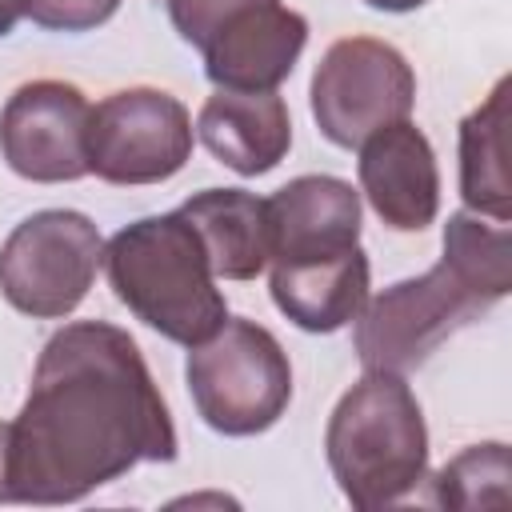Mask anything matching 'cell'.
Returning a JSON list of instances; mask_svg holds the SVG:
<instances>
[{
	"label": "cell",
	"instance_id": "cell-14",
	"mask_svg": "<svg viewBox=\"0 0 512 512\" xmlns=\"http://www.w3.org/2000/svg\"><path fill=\"white\" fill-rule=\"evenodd\" d=\"M196 136L236 176H264L292 148V116L280 92L216 88L196 112Z\"/></svg>",
	"mask_w": 512,
	"mask_h": 512
},
{
	"label": "cell",
	"instance_id": "cell-12",
	"mask_svg": "<svg viewBox=\"0 0 512 512\" xmlns=\"http://www.w3.org/2000/svg\"><path fill=\"white\" fill-rule=\"evenodd\" d=\"M272 260L332 256L360 244V192L340 176H296L268 200Z\"/></svg>",
	"mask_w": 512,
	"mask_h": 512
},
{
	"label": "cell",
	"instance_id": "cell-3",
	"mask_svg": "<svg viewBox=\"0 0 512 512\" xmlns=\"http://www.w3.org/2000/svg\"><path fill=\"white\" fill-rule=\"evenodd\" d=\"M112 296L172 344H200L224 320L228 304L196 228L184 212L140 216L104 244Z\"/></svg>",
	"mask_w": 512,
	"mask_h": 512
},
{
	"label": "cell",
	"instance_id": "cell-20",
	"mask_svg": "<svg viewBox=\"0 0 512 512\" xmlns=\"http://www.w3.org/2000/svg\"><path fill=\"white\" fill-rule=\"evenodd\" d=\"M24 12H28V0H0V40L24 20Z\"/></svg>",
	"mask_w": 512,
	"mask_h": 512
},
{
	"label": "cell",
	"instance_id": "cell-10",
	"mask_svg": "<svg viewBox=\"0 0 512 512\" xmlns=\"http://www.w3.org/2000/svg\"><path fill=\"white\" fill-rule=\"evenodd\" d=\"M308 44V20L272 0L228 16L204 52V76L224 92H276Z\"/></svg>",
	"mask_w": 512,
	"mask_h": 512
},
{
	"label": "cell",
	"instance_id": "cell-19",
	"mask_svg": "<svg viewBox=\"0 0 512 512\" xmlns=\"http://www.w3.org/2000/svg\"><path fill=\"white\" fill-rule=\"evenodd\" d=\"M164 4H168V20L180 32V40L192 48H204L228 16L252 4H272V0H164Z\"/></svg>",
	"mask_w": 512,
	"mask_h": 512
},
{
	"label": "cell",
	"instance_id": "cell-21",
	"mask_svg": "<svg viewBox=\"0 0 512 512\" xmlns=\"http://www.w3.org/2000/svg\"><path fill=\"white\" fill-rule=\"evenodd\" d=\"M0 504H12V496H8V420H0Z\"/></svg>",
	"mask_w": 512,
	"mask_h": 512
},
{
	"label": "cell",
	"instance_id": "cell-22",
	"mask_svg": "<svg viewBox=\"0 0 512 512\" xmlns=\"http://www.w3.org/2000/svg\"><path fill=\"white\" fill-rule=\"evenodd\" d=\"M368 8H376V12H416V8H424L428 0H364Z\"/></svg>",
	"mask_w": 512,
	"mask_h": 512
},
{
	"label": "cell",
	"instance_id": "cell-7",
	"mask_svg": "<svg viewBox=\"0 0 512 512\" xmlns=\"http://www.w3.org/2000/svg\"><path fill=\"white\" fill-rule=\"evenodd\" d=\"M308 108L328 144L360 148L376 128L412 116L416 72L388 40L344 36L320 56L308 84Z\"/></svg>",
	"mask_w": 512,
	"mask_h": 512
},
{
	"label": "cell",
	"instance_id": "cell-16",
	"mask_svg": "<svg viewBox=\"0 0 512 512\" xmlns=\"http://www.w3.org/2000/svg\"><path fill=\"white\" fill-rule=\"evenodd\" d=\"M508 88L500 76L484 104L460 120V196L476 216L512 220V180H508Z\"/></svg>",
	"mask_w": 512,
	"mask_h": 512
},
{
	"label": "cell",
	"instance_id": "cell-9",
	"mask_svg": "<svg viewBox=\"0 0 512 512\" xmlns=\"http://www.w3.org/2000/svg\"><path fill=\"white\" fill-rule=\"evenodd\" d=\"M88 96L68 80H28L0 108V156L32 184L88 176Z\"/></svg>",
	"mask_w": 512,
	"mask_h": 512
},
{
	"label": "cell",
	"instance_id": "cell-4",
	"mask_svg": "<svg viewBox=\"0 0 512 512\" xmlns=\"http://www.w3.org/2000/svg\"><path fill=\"white\" fill-rule=\"evenodd\" d=\"M324 456L360 512L400 504L428 476V424L400 372H364L332 408Z\"/></svg>",
	"mask_w": 512,
	"mask_h": 512
},
{
	"label": "cell",
	"instance_id": "cell-11",
	"mask_svg": "<svg viewBox=\"0 0 512 512\" xmlns=\"http://www.w3.org/2000/svg\"><path fill=\"white\" fill-rule=\"evenodd\" d=\"M356 152L360 192L380 224L392 232H424L440 212V168L412 116L376 128Z\"/></svg>",
	"mask_w": 512,
	"mask_h": 512
},
{
	"label": "cell",
	"instance_id": "cell-15",
	"mask_svg": "<svg viewBox=\"0 0 512 512\" xmlns=\"http://www.w3.org/2000/svg\"><path fill=\"white\" fill-rule=\"evenodd\" d=\"M216 280H256L272 256L268 204L248 188H204L180 204Z\"/></svg>",
	"mask_w": 512,
	"mask_h": 512
},
{
	"label": "cell",
	"instance_id": "cell-5",
	"mask_svg": "<svg viewBox=\"0 0 512 512\" xmlns=\"http://www.w3.org/2000/svg\"><path fill=\"white\" fill-rule=\"evenodd\" d=\"M184 380L200 420L220 436H260L292 404L288 352L248 316H228L208 340L192 344Z\"/></svg>",
	"mask_w": 512,
	"mask_h": 512
},
{
	"label": "cell",
	"instance_id": "cell-6",
	"mask_svg": "<svg viewBox=\"0 0 512 512\" xmlns=\"http://www.w3.org/2000/svg\"><path fill=\"white\" fill-rule=\"evenodd\" d=\"M104 268V236L76 208L24 216L0 244V296L32 320L72 316Z\"/></svg>",
	"mask_w": 512,
	"mask_h": 512
},
{
	"label": "cell",
	"instance_id": "cell-8",
	"mask_svg": "<svg viewBox=\"0 0 512 512\" xmlns=\"http://www.w3.org/2000/svg\"><path fill=\"white\" fill-rule=\"evenodd\" d=\"M192 116L164 88H120L92 104L88 172L104 184L144 188L172 180L192 156Z\"/></svg>",
	"mask_w": 512,
	"mask_h": 512
},
{
	"label": "cell",
	"instance_id": "cell-2",
	"mask_svg": "<svg viewBox=\"0 0 512 512\" xmlns=\"http://www.w3.org/2000/svg\"><path fill=\"white\" fill-rule=\"evenodd\" d=\"M512 292V236L508 224L452 212L444 224V256L384 292L368 296L352 320V344L364 372L420 368L452 332L492 312Z\"/></svg>",
	"mask_w": 512,
	"mask_h": 512
},
{
	"label": "cell",
	"instance_id": "cell-17",
	"mask_svg": "<svg viewBox=\"0 0 512 512\" xmlns=\"http://www.w3.org/2000/svg\"><path fill=\"white\" fill-rule=\"evenodd\" d=\"M508 444H468L436 472V504L444 508H508Z\"/></svg>",
	"mask_w": 512,
	"mask_h": 512
},
{
	"label": "cell",
	"instance_id": "cell-18",
	"mask_svg": "<svg viewBox=\"0 0 512 512\" xmlns=\"http://www.w3.org/2000/svg\"><path fill=\"white\" fill-rule=\"evenodd\" d=\"M120 12V0H28V20L44 32H92Z\"/></svg>",
	"mask_w": 512,
	"mask_h": 512
},
{
	"label": "cell",
	"instance_id": "cell-13",
	"mask_svg": "<svg viewBox=\"0 0 512 512\" xmlns=\"http://www.w3.org/2000/svg\"><path fill=\"white\" fill-rule=\"evenodd\" d=\"M268 292L272 304L300 328V332H340L348 328L364 300H368V256L364 248L332 252V256H300V260H272L268 264Z\"/></svg>",
	"mask_w": 512,
	"mask_h": 512
},
{
	"label": "cell",
	"instance_id": "cell-1",
	"mask_svg": "<svg viewBox=\"0 0 512 512\" xmlns=\"http://www.w3.org/2000/svg\"><path fill=\"white\" fill-rule=\"evenodd\" d=\"M176 460V424L140 344L108 320L48 336L8 420L12 504H76L136 464Z\"/></svg>",
	"mask_w": 512,
	"mask_h": 512
}]
</instances>
